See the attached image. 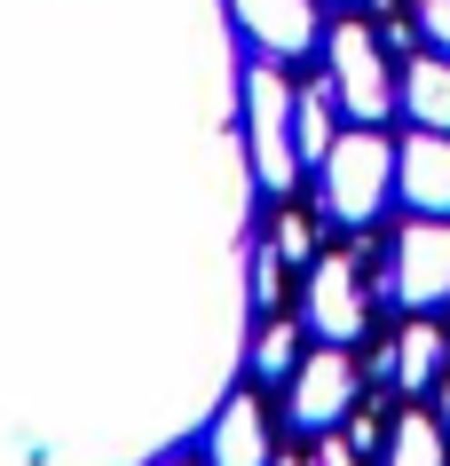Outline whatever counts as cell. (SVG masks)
<instances>
[{
    "label": "cell",
    "instance_id": "cell-6",
    "mask_svg": "<svg viewBox=\"0 0 450 466\" xmlns=\"http://www.w3.org/2000/svg\"><path fill=\"white\" fill-rule=\"evenodd\" d=\"M348 403H355V364L340 356V348H316L308 364H293V419L308 427V435L340 427Z\"/></svg>",
    "mask_w": 450,
    "mask_h": 466
},
{
    "label": "cell",
    "instance_id": "cell-19",
    "mask_svg": "<svg viewBox=\"0 0 450 466\" xmlns=\"http://www.w3.org/2000/svg\"><path fill=\"white\" fill-rule=\"evenodd\" d=\"M269 466H308V459H269Z\"/></svg>",
    "mask_w": 450,
    "mask_h": 466
},
{
    "label": "cell",
    "instance_id": "cell-17",
    "mask_svg": "<svg viewBox=\"0 0 450 466\" xmlns=\"http://www.w3.org/2000/svg\"><path fill=\"white\" fill-rule=\"evenodd\" d=\"M355 459H364V451H355L348 435H332V427H325V442H316V459H308V466H355Z\"/></svg>",
    "mask_w": 450,
    "mask_h": 466
},
{
    "label": "cell",
    "instance_id": "cell-8",
    "mask_svg": "<svg viewBox=\"0 0 450 466\" xmlns=\"http://www.w3.org/2000/svg\"><path fill=\"white\" fill-rule=\"evenodd\" d=\"M261 56H300L316 40V0H229Z\"/></svg>",
    "mask_w": 450,
    "mask_h": 466
},
{
    "label": "cell",
    "instance_id": "cell-13",
    "mask_svg": "<svg viewBox=\"0 0 450 466\" xmlns=\"http://www.w3.org/2000/svg\"><path fill=\"white\" fill-rule=\"evenodd\" d=\"M443 332H435V324H411V332H403V340H395V388H411V395H419V388H435V371H443Z\"/></svg>",
    "mask_w": 450,
    "mask_h": 466
},
{
    "label": "cell",
    "instance_id": "cell-4",
    "mask_svg": "<svg viewBox=\"0 0 450 466\" xmlns=\"http://www.w3.org/2000/svg\"><path fill=\"white\" fill-rule=\"evenodd\" d=\"M395 300H403V309H435V300H450V221L443 214H419L395 238Z\"/></svg>",
    "mask_w": 450,
    "mask_h": 466
},
{
    "label": "cell",
    "instance_id": "cell-16",
    "mask_svg": "<svg viewBox=\"0 0 450 466\" xmlns=\"http://www.w3.org/2000/svg\"><path fill=\"white\" fill-rule=\"evenodd\" d=\"M308 238H316V229H308L300 214H285L276 221V261H308Z\"/></svg>",
    "mask_w": 450,
    "mask_h": 466
},
{
    "label": "cell",
    "instance_id": "cell-9",
    "mask_svg": "<svg viewBox=\"0 0 450 466\" xmlns=\"http://www.w3.org/2000/svg\"><path fill=\"white\" fill-rule=\"evenodd\" d=\"M205 466H269V419L253 395H229L222 419H214V442H205Z\"/></svg>",
    "mask_w": 450,
    "mask_h": 466
},
{
    "label": "cell",
    "instance_id": "cell-12",
    "mask_svg": "<svg viewBox=\"0 0 450 466\" xmlns=\"http://www.w3.org/2000/svg\"><path fill=\"white\" fill-rule=\"evenodd\" d=\"M387 466H450L443 419H435V411H403L395 435H387Z\"/></svg>",
    "mask_w": 450,
    "mask_h": 466
},
{
    "label": "cell",
    "instance_id": "cell-5",
    "mask_svg": "<svg viewBox=\"0 0 450 466\" xmlns=\"http://www.w3.org/2000/svg\"><path fill=\"white\" fill-rule=\"evenodd\" d=\"M364 324H372V309H364L355 261H348V253H325V261L308 269V332H316V340H332V348H348Z\"/></svg>",
    "mask_w": 450,
    "mask_h": 466
},
{
    "label": "cell",
    "instance_id": "cell-10",
    "mask_svg": "<svg viewBox=\"0 0 450 466\" xmlns=\"http://www.w3.org/2000/svg\"><path fill=\"white\" fill-rule=\"evenodd\" d=\"M403 111L435 135H450V56H411V72H403Z\"/></svg>",
    "mask_w": 450,
    "mask_h": 466
},
{
    "label": "cell",
    "instance_id": "cell-15",
    "mask_svg": "<svg viewBox=\"0 0 450 466\" xmlns=\"http://www.w3.org/2000/svg\"><path fill=\"white\" fill-rule=\"evenodd\" d=\"M419 32L435 56H450V0H419Z\"/></svg>",
    "mask_w": 450,
    "mask_h": 466
},
{
    "label": "cell",
    "instance_id": "cell-3",
    "mask_svg": "<svg viewBox=\"0 0 450 466\" xmlns=\"http://www.w3.org/2000/svg\"><path fill=\"white\" fill-rule=\"evenodd\" d=\"M332 56V87H340V103H348L364 127H379L387 111H395V79H387V56H379V40L364 25H340L325 40Z\"/></svg>",
    "mask_w": 450,
    "mask_h": 466
},
{
    "label": "cell",
    "instance_id": "cell-18",
    "mask_svg": "<svg viewBox=\"0 0 450 466\" xmlns=\"http://www.w3.org/2000/svg\"><path fill=\"white\" fill-rule=\"evenodd\" d=\"M435 419H443V435H450V380H443V411H435Z\"/></svg>",
    "mask_w": 450,
    "mask_h": 466
},
{
    "label": "cell",
    "instance_id": "cell-1",
    "mask_svg": "<svg viewBox=\"0 0 450 466\" xmlns=\"http://www.w3.org/2000/svg\"><path fill=\"white\" fill-rule=\"evenodd\" d=\"M395 190V143L379 127H355V135H332L325 150V206L340 221H372Z\"/></svg>",
    "mask_w": 450,
    "mask_h": 466
},
{
    "label": "cell",
    "instance_id": "cell-2",
    "mask_svg": "<svg viewBox=\"0 0 450 466\" xmlns=\"http://www.w3.org/2000/svg\"><path fill=\"white\" fill-rule=\"evenodd\" d=\"M245 143H253V174L269 190H293L300 143H293V87L276 64H253L245 72Z\"/></svg>",
    "mask_w": 450,
    "mask_h": 466
},
{
    "label": "cell",
    "instance_id": "cell-14",
    "mask_svg": "<svg viewBox=\"0 0 450 466\" xmlns=\"http://www.w3.org/2000/svg\"><path fill=\"white\" fill-rule=\"evenodd\" d=\"M293 356H300V332H293V324H269V332L253 340V371H269V380H293Z\"/></svg>",
    "mask_w": 450,
    "mask_h": 466
},
{
    "label": "cell",
    "instance_id": "cell-7",
    "mask_svg": "<svg viewBox=\"0 0 450 466\" xmlns=\"http://www.w3.org/2000/svg\"><path fill=\"white\" fill-rule=\"evenodd\" d=\"M395 190L419 214H450V135L419 127L411 143H395Z\"/></svg>",
    "mask_w": 450,
    "mask_h": 466
},
{
    "label": "cell",
    "instance_id": "cell-11",
    "mask_svg": "<svg viewBox=\"0 0 450 466\" xmlns=\"http://www.w3.org/2000/svg\"><path fill=\"white\" fill-rule=\"evenodd\" d=\"M332 103H340V87L332 79H308V96H293V143H300V158H316L325 167V150H332Z\"/></svg>",
    "mask_w": 450,
    "mask_h": 466
}]
</instances>
